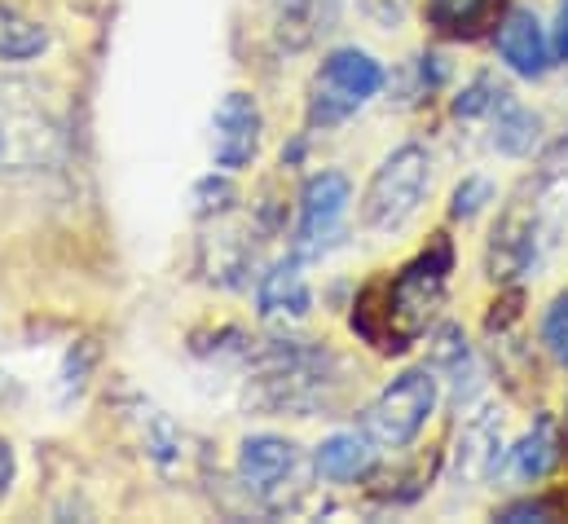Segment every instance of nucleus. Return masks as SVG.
Instances as JSON below:
<instances>
[{"label": "nucleus", "instance_id": "obj_1", "mask_svg": "<svg viewBox=\"0 0 568 524\" xmlns=\"http://www.w3.org/2000/svg\"><path fill=\"white\" fill-rule=\"evenodd\" d=\"M449 273H454V248L445 234H436V243L424 248L406 269L362 286L353 304V331L375 353H388V357L406 353L410 344L424 340L436 309L445 304Z\"/></svg>", "mask_w": 568, "mask_h": 524}, {"label": "nucleus", "instance_id": "obj_2", "mask_svg": "<svg viewBox=\"0 0 568 524\" xmlns=\"http://www.w3.org/2000/svg\"><path fill=\"white\" fill-rule=\"evenodd\" d=\"M339 393V362L322 344L274 340L252 353L247 405L261 414H317Z\"/></svg>", "mask_w": 568, "mask_h": 524}, {"label": "nucleus", "instance_id": "obj_3", "mask_svg": "<svg viewBox=\"0 0 568 524\" xmlns=\"http://www.w3.org/2000/svg\"><path fill=\"white\" fill-rule=\"evenodd\" d=\"M565 221V194H560V172L529 177L520 194L503 208L494 234H489V278L494 282H516L534 264L542 261L547 243H556V230Z\"/></svg>", "mask_w": 568, "mask_h": 524}, {"label": "nucleus", "instance_id": "obj_4", "mask_svg": "<svg viewBox=\"0 0 568 524\" xmlns=\"http://www.w3.org/2000/svg\"><path fill=\"white\" fill-rule=\"evenodd\" d=\"M62 120L36 84L0 80V177H22L58 163Z\"/></svg>", "mask_w": 568, "mask_h": 524}, {"label": "nucleus", "instance_id": "obj_5", "mask_svg": "<svg viewBox=\"0 0 568 524\" xmlns=\"http://www.w3.org/2000/svg\"><path fill=\"white\" fill-rule=\"evenodd\" d=\"M427 185H432V154L419 141L397 145L371 177L366 194H362V225L375 234H393L402 230L419 203H424Z\"/></svg>", "mask_w": 568, "mask_h": 524}, {"label": "nucleus", "instance_id": "obj_6", "mask_svg": "<svg viewBox=\"0 0 568 524\" xmlns=\"http://www.w3.org/2000/svg\"><path fill=\"white\" fill-rule=\"evenodd\" d=\"M384 89V67L362 49H335L308 84V129H339Z\"/></svg>", "mask_w": 568, "mask_h": 524}, {"label": "nucleus", "instance_id": "obj_7", "mask_svg": "<svg viewBox=\"0 0 568 524\" xmlns=\"http://www.w3.org/2000/svg\"><path fill=\"white\" fill-rule=\"evenodd\" d=\"M308 472L317 467L286 436H252L239 450V481L270 512H286L308 494Z\"/></svg>", "mask_w": 568, "mask_h": 524}, {"label": "nucleus", "instance_id": "obj_8", "mask_svg": "<svg viewBox=\"0 0 568 524\" xmlns=\"http://www.w3.org/2000/svg\"><path fill=\"white\" fill-rule=\"evenodd\" d=\"M436 393H440L436 371H406V375H397L384 393L366 405L362 432L375 445H384V450H406L427 427V419L436 410Z\"/></svg>", "mask_w": 568, "mask_h": 524}, {"label": "nucleus", "instance_id": "obj_9", "mask_svg": "<svg viewBox=\"0 0 568 524\" xmlns=\"http://www.w3.org/2000/svg\"><path fill=\"white\" fill-rule=\"evenodd\" d=\"M353 203V185L344 172H313L300 190V221H295V256H317L344 225Z\"/></svg>", "mask_w": 568, "mask_h": 524}, {"label": "nucleus", "instance_id": "obj_10", "mask_svg": "<svg viewBox=\"0 0 568 524\" xmlns=\"http://www.w3.org/2000/svg\"><path fill=\"white\" fill-rule=\"evenodd\" d=\"M261 132H265V120H261L256 98L243 93V89L225 93L216 115H212V159H216V168H225V172L247 168L261 154Z\"/></svg>", "mask_w": 568, "mask_h": 524}, {"label": "nucleus", "instance_id": "obj_11", "mask_svg": "<svg viewBox=\"0 0 568 524\" xmlns=\"http://www.w3.org/2000/svg\"><path fill=\"white\" fill-rule=\"evenodd\" d=\"M339 13L344 0H270V27L286 53H304L322 44L339 27Z\"/></svg>", "mask_w": 568, "mask_h": 524}, {"label": "nucleus", "instance_id": "obj_12", "mask_svg": "<svg viewBox=\"0 0 568 524\" xmlns=\"http://www.w3.org/2000/svg\"><path fill=\"white\" fill-rule=\"evenodd\" d=\"M494 44H498V58H503L520 80L547 75V67H551V58H556V53H551V40H547V31H542V22H538L534 9H511V13L498 22Z\"/></svg>", "mask_w": 568, "mask_h": 524}, {"label": "nucleus", "instance_id": "obj_13", "mask_svg": "<svg viewBox=\"0 0 568 524\" xmlns=\"http://www.w3.org/2000/svg\"><path fill=\"white\" fill-rule=\"evenodd\" d=\"M498 467H503V419L476 414L454 445V485L471 490V485L489 481Z\"/></svg>", "mask_w": 568, "mask_h": 524}, {"label": "nucleus", "instance_id": "obj_14", "mask_svg": "<svg viewBox=\"0 0 568 524\" xmlns=\"http://www.w3.org/2000/svg\"><path fill=\"white\" fill-rule=\"evenodd\" d=\"M256 304H261V318L270 322H300L313 309V291H308V278L300 273V256L278 261L261 278Z\"/></svg>", "mask_w": 568, "mask_h": 524}, {"label": "nucleus", "instance_id": "obj_15", "mask_svg": "<svg viewBox=\"0 0 568 524\" xmlns=\"http://www.w3.org/2000/svg\"><path fill=\"white\" fill-rule=\"evenodd\" d=\"M313 467H317L322 481H335V485L362 481L375 467V441L366 432H335V436H326L317 445Z\"/></svg>", "mask_w": 568, "mask_h": 524}, {"label": "nucleus", "instance_id": "obj_16", "mask_svg": "<svg viewBox=\"0 0 568 524\" xmlns=\"http://www.w3.org/2000/svg\"><path fill=\"white\" fill-rule=\"evenodd\" d=\"M560 463V427L551 414H542L520 441L516 450H507V472L516 481H542L551 467Z\"/></svg>", "mask_w": 568, "mask_h": 524}, {"label": "nucleus", "instance_id": "obj_17", "mask_svg": "<svg viewBox=\"0 0 568 524\" xmlns=\"http://www.w3.org/2000/svg\"><path fill=\"white\" fill-rule=\"evenodd\" d=\"M498 4L503 0H427V27H436L440 36H458V40H471L480 36L494 18H498Z\"/></svg>", "mask_w": 568, "mask_h": 524}, {"label": "nucleus", "instance_id": "obj_18", "mask_svg": "<svg viewBox=\"0 0 568 524\" xmlns=\"http://www.w3.org/2000/svg\"><path fill=\"white\" fill-rule=\"evenodd\" d=\"M538 141H542V120H538L529 107H520L516 98H507V102L494 111V145H498L503 154L525 159V154H534Z\"/></svg>", "mask_w": 568, "mask_h": 524}, {"label": "nucleus", "instance_id": "obj_19", "mask_svg": "<svg viewBox=\"0 0 568 524\" xmlns=\"http://www.w3.org/2000/svg\"><path fill=\"white\" fill-rule=\"evenodd\" d=\"M49 49V31L18 13L13 4H0V62H31Z\"/></svg>", "mask_w": 568, "mask_h": 524}, {"label": "nucleus", "instance_id": "obj_20", "mask_svg": "<svg viewBox=\"0 0 568 524\" xmlns=\"http://www.w3.org/2000/svg\"><path fill=\"white\" fill-rule=\"evenodd\" d=\"M511 93L503 89V84H494L489 75H480V80H471L458 98H454V120H463V124H471V120H494V111L507 102Z\"/></svg>", "mask_w": 568, "mask_h": 524}, {"label": "nucleus", "instance_id": "obj_21", "mask_svg": "<svg viewBox=\"0 0 568 524\" xmlns=\"http://www.w3.org/2000/svg\"><path fill=\"white\" fill-rule=\"evenodd\" d=\"M489 203H494V181L467 177V181L454 190V199H449V216H454V221H476Z\"/></svg>", "mask_w": 568, "mask_h": 524}, {"label": "nucleus", "instance_id": "obj_22", "mask_svg": "<svg viewBox=\"0 0 568 524\" xmlns=\"http://www.w3.org/2000/svg\"><path fill=\"white\" fill-rule=\"evenodd\" d=\"M542 344L560 366H568V295H556L542 313Z\"/></svg>", "mask_w": 568, "mask_h": 524}, {"label": "nucleus", "instance_id": "obj_23", "mask_svg": "<svg viewBox=\"0 0 568 524\" xmlns=\"http://www.w3.org/2000/svg\"><path fill=\"white\" fill-rule=\"evenodd\" d=\"M194 199H199V216H225V212H230V203H234L239 194H234V185H230V181L207 177V181L199 185V194H194Z\"/></svg>", "mask_w": 568, "mask_h": 524}, {"label": "nucleus", "instance_id": "obj_24", "mask_svg": "<svg viewBox=\"0 0 568 524\" xmlns=\"http://www.w3.org/2000/svg\"><path fill=\"white\" fill-rule=\"evenodd\" d=\"M503 524H534V521H556V503L551 498H520L511 507L498 512Z\"/></svg>", "mask_w": 568, "mask_h": 524}, {"label": "nucleus", "instance_id": "obj_25", "mask_svg": "<svg viewBox=\"0 0 568 524\" xmlns=\"http://www.w3.org/2000/svg\"><path fill=\"white\" fill-rule=\"evenodd\" d=\"M551 53L568 62V0L560 4V13H556V36H551Z\"/></svg>", "mask_w": 568, "mask_h": 524}, {"label": "nucleus", "instance_id": "obj_26", "mask_svg": "<svg viewBox=\"0 0 568 524\" xmlns=\"http://www.w3.org/2000/svg\"><path fill=\"white\" fill-rule=\"evenodd\" d=\"M9 481H13V450L9 441H0V498L9 494Z\"/></svg>", "mask_w": 568, "mask_h": 524}]
</instances>
